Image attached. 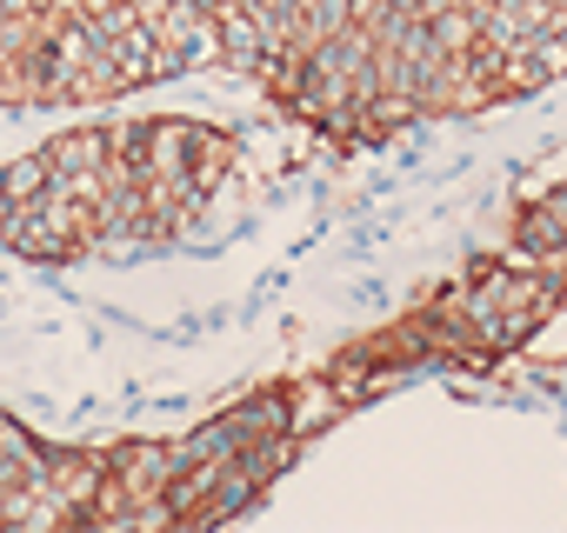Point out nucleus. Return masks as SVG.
Instances as JSON below:
<instances>
[{"instance_id":"nucleus-1","label":"nucleus","mask_w":567,"mask_h":533,"mask_svg":"<svg viewBox=\"0 0 567 533\" xmlns=\"http://www.w3.org/2000/svg\"><path fill=\"white\" fill-rule=\"evenodd\" d=\"M234 160L240 140L214 121L147 114L68 127L14 167H0V240L34 266L174 240L214 200Z\"/></svg>"}]
</instances>
